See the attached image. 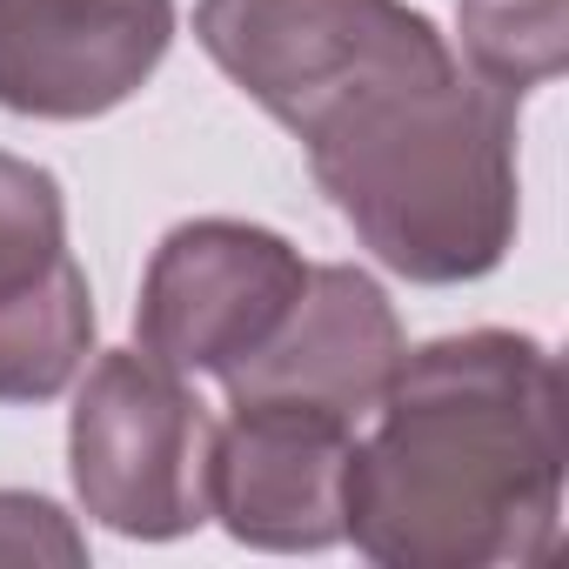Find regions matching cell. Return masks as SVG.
Returning a JSON list of instances; mask_svg holds the SVG:
<instances>
[{"label":"cell","instance_id":"1","mask_svg":"<svg viewBox=\"0 0 569 569\" xmlns=\"http://www.w3.org/2000/svg\"><path fill=\"white\" fill-rule=\"evenodd\" d=\"M208 61L289 128L362 248L422 281L489 274L516 241V101L402 0H201Z\"/></svg>","mask_w":569,"mask_h":569},{"label":"cell","instance_id":"2","mask_svg":"<svg viewBox=\"0 0 569 569\" xmlns=\"http://www.w3.org/2000/svg\"><path fill=\"white\" fill-rule=\"evenodd\" d=\"M349 449L342 536L382 569L549 562L562 536V369L509 329L402 356Z\"/></svg>","mask_w":569,"mask_h":569},{"label":"cell","instance_id":"3","mask_svg":"<svg viewBox=\"0 0 569 569\" xmlns=\"http://www.w3.org/2000/svg\"><path fill=\"white\" fill-rule=\"evenodd\" d=\"M214 416L148 349H114L88 369L68 422L74 496L114 536L168 542L208 522Z\"/></svg>","mask_w":569,"mask_h":569},{"label":"cell","instance_id":"4","mask_svg":"<svg viewBox=\"0 0 569 569\" xmlns=\"http://www.w3.org/2000/svg\"><path fill=\"white\" fill-rule=\"evenodd\" d=\"M309 289V261L254 221H181L148 274L134 336L174 376L241 369Z\"/></svg>","mask_w":569,"mask_h":569},{"label":"cell","instance_id":"5","mask_svg":"<svg viewBox=\"0 0 569 569\" xmlns=\"http://www.w3.org/2000/svg\"><path fill=\"white\" fill-rule=\"evenodd\" d=\"M356 422L316 402L234 396L208 449V516L248 549H329L342 542Z\"/></svg>","mask_w":569,"mask_h":569},{"label":"cell","instance_id":"6","mask_svg":"<svg viewBox=\"0 0 569 569\" xmlns=\"http://www.w3.org/2000/svg\"><path fill=\"white\" fill-rule=\"evenodd\" d=\"M94 349V296L68 248L61 181L0 154V402H54Z\"/></svg>","mask_w":569,"mask_h":569},{"label":"cell","instance_id":"7","mask_svg":"<svg viewBox=\"0 0 569 569\" xmlns=\"http://www.w3.org/2000/svg\"><path fill=\"white\" fill-rule=\"evenodd\" d=\"M174 41V0H0V108L94 121L134 101Z\"/></svg>","mask_w":569,"mask_h":569},{"label":"cell","instance_id":"8","mask_svg":"<svg viewBox=\"0 0 569 569\" xmlns=\"http://www.w3.org/2000/svg\"><path fill=\"white\" fill-rule=\"evenodd\" d=\"M409 342L389 309V296L362 268H309V289L296 296L281 322L241 369L221 376L234 396H281V402H316L349 422H362L382 389L396 382Z\"/></svg>","mask_w":569,"mask_h":569},{"label":"cell","instance_id":"9","mask_svg":"<svg viewBox=\"0 0 569 569\" xmlns=\"http://www.w3.org/2000/svg\"><path fill=\"white\" fill-rule=\"evenodd\" d=\"M462 54L496 94L522 101L562 74V0H462Z\"/></svg>","mask_w":569,"mask_h":569},{"label":"cell","instance_id":"10","mask_svg":"<svg viewBox=\"0 0 569 569\" xmlns=\"http://www.w3.org/2000/svg\"><path fill=\"white\" fill-rule=\"evenodd\" d=\"M81 556H88L81 529L48 496L0 489V562H81Z\"/></svg>","mask_w":569,"mask_h":569}]
</instances>
